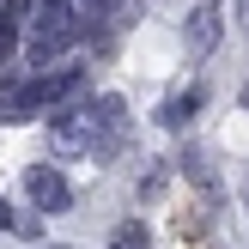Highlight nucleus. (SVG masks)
I'll return each mask as SVG.
<instances>
[{
  "label": "nucleus",
  "instance_id": "obj_2",
  "mask_svg": "<svg viewBox=\"0 0 249 249\" xmlns=\"http://www.w3.org/2000/svg\"><path fill=\"white\" fill-rule=\"evenodd\" d=\"M73 36H79V24H73V0H43V6H36V24H31V61L49 67Z\"/></svg>",
  "mask_w": 249,
  "mask_h": 249
},
{
  "label": "nucleus",
  "instance_id": "obj_8",
  "mask_svg": "<svg viewBox=\"0 0 249 249\" xmlns=\"http://www.w3.org/2000/svg\"><path fill=\"white\" fill-rule=\"evenodd\" d=\"M6 225H12V213H6V201H0V231H6Z\"/></svg>",
  "mask_w": 249,
  "mask_h": 249
},
{
  "label": "nucleus",
  "instance_id": "obj_10",
  "mask_svg": "<svg viewBox=\"0 0 249 249\" xmlns=\"http://www.w3.org/2000/svg\"><path fill=\"white\" fill-rule=\"evenodd\" d=\"M0 6H6V0H0Z\"/></svg>",
  "mask_w": 249,
  "mask_h": 249
},
{
  "label": "nucleus",
  "instance_id": "obj_5",
  "mask_svg": "<svg viewBox=\"0 0 249 249\" xmlns=\"http://www.w3.org/2000/svg\"><path fill=\"white\" fill-rule=\"evenodd\" d=\"M195 109H201V85H189V91H177V97H170L164 109H158V122H164V128H182V122H189Z\"/></svg>",
  "mask_w": 249,
  "mask_h": 249
},
{
  "label": "nucleus",
  "instance_id": "obj_7",
  "mask_svg": "<svg viewBox=\"0 0 249 249\" xmlns=\"http://www.w3.org/2000/svg\"><path fill=\"white\" fill-rule=\"evenodd\" d=\"M12 49H18V24H12V18H0V67L12 61Z\"/></svg>",
  "mask_w": 249,
  "mask_h": 249
},
{
  "label": "nucleus",
  "instance_id": "obj_3",
  "mask_svg": "<svg viewBox=\"0 0 249 249\" xmlns=\"http://www.w3.org/2000/svg\"><path fill=\"white\" fill-rule=\"evenodd\" d=\"M79 91V67H61V73H36L31 85H18L12 91V116H31V109H49L61 104V97Z\"/></svg>",
  "mask_w": 249,
  "mask_h": 249
},
{
  "label": "nucleus",
  "instance_id": "obj_6",
  "mask_svg": "<svg viewBox=\"0 0 249 249\" xmlns=\"http://www.w3.org/2000/svg\"><path fill=\"white\" fill-rule=\"evenodd\" d=\"M213 43H219V12L207 6V12H195V24H189V49H195V55H207Z\"/></svg>",
  "mask_w": 249,
  "mask_h": 249
},
{
  "label": "nucleus",
  "instance_id": "obj_4",
  "mask_svg": "<svg viewBox=\"0 0 249 249\" xmlns=\"http://www.w3.org/2000/svg\"><path fill=\"white\" fill-rule=\"evenodd\" d=\"M24 189H31V201L43 207V213H67V201H73L67 177H61L55 164H31V177H24Z\"/></svg>",
  "mask_w": 249,
  "mask_h": 249
},
{
  "label": "nucleus",
  "instance_id": "obj_1",
  "mask_svg": "<svg viewBox=\"0 0 249 249\" xmlns=\"http://www.w3.org/2000/svg\"><path fill=\"white\" fill-rule=\"evenodd\" d=\"M122 128V97H97V104H79V109H61L49 122V140H55L61 158H79V152H104Z\"/></svg>",
  "mask_w": 249,
  "mask_h": 249
},
{
  "label": "nucleus",
  "instance_id": "obj_9",
  "mask_svg": "<svg viewBox=\"0 0 249 249\" xmlns=\"http://www.w3.org/2000/svg\"><path fill=\"white\" fill-rule=\"evenodd\" d=\"M243 195H249V182H243Z\"/></svg>",
  "mask_w": 249,
  "mask_h": 249
}]
</instances>
